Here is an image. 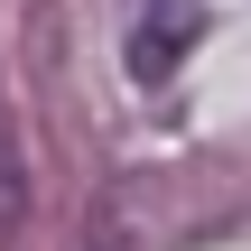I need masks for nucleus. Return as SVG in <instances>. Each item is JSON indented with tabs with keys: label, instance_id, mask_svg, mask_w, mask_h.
<instances>
[{
	"label": "nucleus",
	"instance_id": "2",
	"mask_svg": "<svg viewBox=\"0 0 251 251\" xmlns=\"http://www.w3.org/2000/svg\"><path fill=\"white\" fill-rule=\"evenodd\" d=\"M28 233V158H19V140H9V112H0V251Z\"/></svg>",
	"mask_w": 251,
	"mask_h": 251
},
{
	"label": "nucleus",
	"instance_id": "1",
	"mask_svg": "<svg viewBox=\"0 0 251 251\" xmlns=\"http://www.w3.org/2000/svg\"><path fill=\"white\" fill-rule=\"evenodd\" d=\"M196 37H205V0H140V19H130V75L168 84Z\"/></svg>",
	"mask_w": 251,
	"mask_h": 251
}]
</instances>
